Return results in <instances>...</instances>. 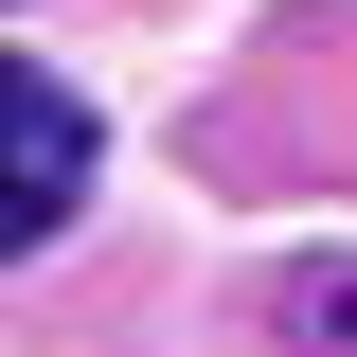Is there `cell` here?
<instances>
[{"label": "cell", "instance_id": "6da1fadb", "mask_svg": "<svg viewBox=\"0 0 357 357\" xmlns=\"http://www.w3.org/2000/svg\"><path fill=\"white\" fill-rule=\"evenodd\" d=\"M72 197H89V107L54 72H18V107H0V232L18 250H54L72 232Z\"/></svg>", "mask_w": 357, "mask_h": 357}, {"label": "cell", "instance_id": "7a4b0ae2", "mask_svg": "<svg viewBox=\"0 0 357 357\" xmlns=\"http://www.w3.org/2000/svg\"><path fill=\"white\" fill-rule=\"evenodd\" d=\"M268 321H286L304 357H357V268H286V286H268Z\"/></svg>", "mask_w": 357, "mask_h": 357}]
</instances>
